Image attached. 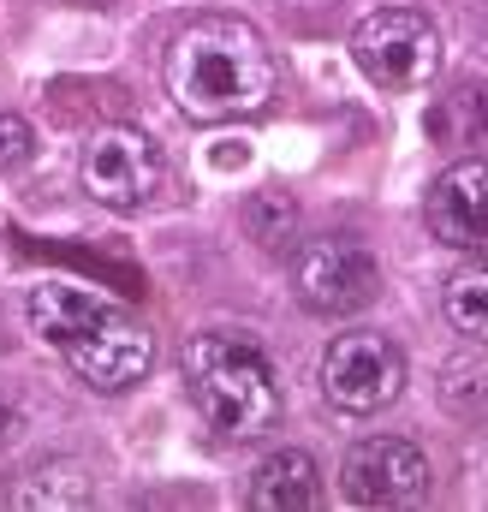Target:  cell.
I'll return each mask as SVG.
<instances>
[{"label":"cell","mask_w":488,"mask_h":512,"mask_svg":"<svg viewBox=\"0 0 488 512\" xmlns=\"http://www.w3.org/2000/svg\"><path fill=\"white\" fill-rule=\"evenodd\" d=\"M340 489H346L352 507H375V512L417 507L429 495V459L411 441H399V435H369V441H358L346 453Z\"/></svg>","instance_id":"8"},{"label":"cell","mask_w":488,"mask_h":512,"mask_svg":"<svg viewBox=\"0 0 488 512\" xmlns=\"http://www.w3.org/2000/svg\"><path fill=\"white\" fill-rule=\"evenodd\" d=\"M66 6H108V0H66Z\"/></svg>","instance_id":"18"},{"label":"cell","mask_w":488,"mask_h":512,"mask_svg":"<svg viewBox=\"0 0 488 512\" xmlns=\"http://www.w3.org/2000/svg\"><path fill=\"white\" fill-rule=\"evenodd\" d=\"M441 310H447V322H453L465 340H483L488 346V262L483 256L447 274V286H441Z\"/></svg>","instance_id":"13"},{"label":"cell","mask_w":488,"mask_h":512,"mask_svg":"<svg viewBox=\"0 0 488 512\" xmlns=\"http://www.w3.org/2000/svg\"><path fill=\"white\" fill-rule=\"evenodd\" d=\"M185 382H191L203 423L233 435V441H256L280 423V382L250 340L197 334L185 346Z\"/></svg>","instance_id":"3"},{"label":"cell","mask_w":488,"mask_h":512,"mask_svg":"<svg viewBox=\"0 0 488 512\" xmlns=\"http://www.w3.org/2000/svg\"><path fill=\"white\" fill-rule=\"evenodd\" d=\"M352 60L381 90H429L441 72V30L411 6H381L352 30Z\"/></svg>","instance_id":"4"},{"label":"cell","mask_w":488,"mask_h":512,"mask_svg":"<svg viewBox=\"0 0 488 512\" xmlns=\"http://www.w3.org/2000/svg\"><path fill=\"white\" fill-rule=\"evenodd\" d=\"M286 6H322V0H286Z\"/></svg>","instance_id":"19"},{"label":"cell","mask_w":488,"mask_h":512,"mask_svg":"<svg viewBox=\"0 0 488 512\" xmlns=\"http://www.w3.org/2000/svg\"><path fill=\"white\" fill-rule=\"evenodd\" d=\"M375 286H381V268L358 239H310L298 262H292V292L310 316H352L375 304Z\"/></svg>","instance_id":"6"},{"label":"cell","mask_w":488,"mask_h":512,"mask_svg":"<svg viewBox=\"0 0 488 512\" xmlns=\"http://www.w3.org/2000/svg\"><path fill=\"white\" fill-rule=\"evenodd\" d=\"M244 233L262 245V251H286L298 239V203L286 191H256L244 203Z\"/></svg>","instance_id":"14"},{"label":"cell","mask_w":488,"mask_h":512,"mask_svg":"<svg viewBox=\"0 0 488 512\" xmlns=\"http://www.w3.org/2000/svg\"><path fill=\"white\" fill-rule=\"evenodd\" d=\"M30 328L102 393H125L131 382L149 376V334L108 304L102 292H84L72 280H42L30 286Z\"/></svg>","instance_id":"2"},{"label":"cell","mask_w":488,"mask_h":512,"mask_svg":"<svg viewBox=\"0 0 488 512\" xmlns=\"http://www.w3.org/2000/svg\"><path fill=\"white\" fill-rule=\"evenodd\" d=\"M18 435H24V405L12 393H0V453H12Z\"/></svg>","instance_id":"17"},{"label":"cell","mask_w":488,"mask_h":512,"mask_svg":"<svg viewBox=\"0 0 488 512\" xmlns=\"http://www.w3.org/2000/svg\"><path fill=\"white\" fill-rule=\"evenodd\" d=\"M161 179H167V161H161V149L149 143V131L102 126L84 143V191H90L102 209L131 215V209L155 203Z\"/></svg>","instance_id":"5"},{"label":"cell","mask_w":488,"mask_h":512,"mask_svg":"<svg viewBox=\"0 0 488 512\" xmlns=\"http://www.w3.org/2000/svg\"><path fill=\"white\" fill-rule=\"evenodd\" d=\"M167 96L179 102V114L203 126L256 114L274 96V54L262 30L227 12L185 24L167 48Z\"/></svg>","instance_id":"1"},{"label":"cell","mask_w":488,"mask_h":512,"mask_svg":"<svg viewBox=\"0 0 488 512\" xmlns=\"http://www.w3.org/2000/svg\"><path fill=\"white\" fill-rule=\"evenodd\" d=\"M24 161H30V126L12 108H0V167H24Z\"/></svg>","instance_id":"16"},{"label":"cell","mask_w":488,"mask_h":512,"mask_svg":"<svg viewBox=\"0 0 488 512\" xmlns=\"http://www.w3.org/2000/svg\"><path fill=\"white\" fill-rule=\"evenodd\" d=\"M429 233L453 251H488V155L453 161L429 191Z\"/></svg>","instance_id":"9"},{"label":"cell","mask_w":488,"mask_h":512,"mask_svg":"<svg viewBox=\"0 0 488 512\" xmlns=\"http://www.w3.org/2000/svg\"><path fill=\"white\" fill-rule=\"evenodd\" d=\"M429 137L453 149H483L488 143V84H459L429 108Z\"/></svg>","instance_id":"12"},{"label":"cell","mask_w":488,"mask_h":512,"mask_svg":"<svg viewBox=\"0 0 488 512\" xmlns=\"http://www.w3.org/2000/svg\"><path fill=\"white\" fill-rule=\"evenodd\" d=\"M250 507L256 512H316L322 507L316 459L298 453V447H280L274 459H262V471L250 483Z\"/></svg>","instance_id":"10"},{"label":"cell","mask_w":488,"mask_h":512,"mask_svg":"<svg viewBox=\"0 0 488 512\" xmlns=\"http://www.w3.org/2000/svg\"><path fill=\"white\" fill-rule=\"evenodd\" d=\"M405 387V352L387 340V334H340L322 358V393L352 411V417H369L381 405H393Z\"/></svg>","instance_id":"7"},{"label":"cell","mask_w":488,"mask_h":512,"mask_svg":"<svg viewBox=\"0 0 488 512\" xmlns=\"http://www.w3.org/2000/svg\"><path fill=\"white\" fill-rule=\"evenodd\" d=\"M441 393L459 405V411H483L488 405V370H477V364H447V382H441Z\"/></svg>","instance_id":"15"},{"label":"cell","mask_w":488,"mask_h":512,"mask_svg":"<svg viewBox=\"0 0 488 512\" xmlns=\"http://www.w3.org/2000/svg\"><path fill=\"white\" fill-rule=\"evenodd\" d=\"M12 501L30 507V512H78V507L96 501V483H90V465H78V459H42L18 483Z\"/></svg>","instance_id":"11"}]
</instances>
